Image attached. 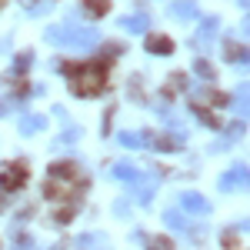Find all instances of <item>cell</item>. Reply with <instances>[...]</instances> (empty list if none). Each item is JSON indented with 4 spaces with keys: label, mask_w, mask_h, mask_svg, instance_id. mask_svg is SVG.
<instances>
[{
    "label": "cell",
    "mask_w": 250,
    "mask_h": 250,
    "mask_svg": "<svg viewBox=\"0 0 250 250\" xmlns=\"http://www.w3.org/2000/svg\"><path fill=\"white\" fill-rule=\"evenodd\" d=\"M47 40L57 43V47H67V50H90L97 47V34L94 27H74V23H60V27H50L47 30Z\"/></svg>",
    "instance_id": "obj_1"
},
{
    "label": "cell",
    "mask_w": 250,
    "mask_h": 250,
    "mask_svg": "<svg viewBox=\"0 0 250 250\" xmlns=\"http://www.w3.org/2000/svg\"><path fill=\"white\" fill-rule=\"evenodd\" d=\"M74 77V94H97L100 83L107 77V63H90V67H77V70H67Z\"/></svg>",
    "instance_id": "obj_2"
},
{
    "label": "cell",
    "mask_w": 250,
    "mask_h": 250,
    "mask_svg": "<svg viewBox=\"0 0 250 250\" xmlns=\"http://www.w3.org/2000/svg\"><path fill=\"white\" fill-rule=\"evenodd\" d=\"M23 180H27V164H10L7 170L0 173V187L3 190H17Z\"/></svg>",
    "instance_id": "obj_3"
},
{
    "label": "cell",
    "mask_w": 250,
    "mask_h": 250,
    "mask_svg": "<svg viewBox=\"0 0 250 250\" xmlns=\"http://www.w3.org/2000/svg\"><path fill=\"white\" fill-rule=\"evenodd\" d=\"M180 207L187 213H207L210 210V200L200 197V193H193V190H187V193H180Z\"/></svg>",
    "instance_id": "obj_4"
},
{
    "label": "cell",
    "mask_w": 250,
    "mask_h": 250,
    "mask_svg": "<svg viewBox=\"0 0 250 250\" xmlns=\"http://www.w3.org/2000/svg\"><path fill=\"white\" fill-rule=\"evenodd\" d=\"M217 27H220V20L217 17H207V20H200V30H197V37H193V43L204 50V47H210L213 43V34H217Z\"/></svg>",
    "instance_id": "obj_5"
},
{
    "label": "cell",
    "mask_w": 250,
    "mask_h": 250,
    "mask_svg": "<svg viewBox=\"0 0 250 250\" xmlns=\"http://www.w3.org/2000/svg\"><path fill=\"white\" fill-rule=\"evenodd\" d=\"M244 184H247V167H244V164L220 177V190H233V187H244Z\"/></svg>",
    "instance_id": "obj_6"
},
{
    "label": "cell",
    "mask_w": 250,
    "mask_h": 250,
    "mask_svg": "<svg viewBox=\"0 0 250 250\" xmlns=\"http://www.w3.org/2000/svg\"><path fill=\"white\" fill-rule=\"evenodd\" d=\"M110 177H114V180H127V184H137V180H140V170H137L134 164L120 160V164H114V170H110Z\"/></svg>",
    "instance_id": "obj_7"
},
{
    "label": "cell",
    "mask_w": 250,
    "mask_h": 250,
    "mask_svg": "<svg viewBox=\"0 0 250 250\" xmlns=\"http://www.w3.org/2000/svg\"><path fill=\"white\" fill-rule=\"evenodd\" d=\"M170 17L173 20H193L197 17V3H193V0H177L170 7Z\"/></svg>",
    "instance_id": "obj_8"
},
{
    "label": "cell",
    "mask_w": 250,
    "mask_h": 250,
    "mask_svg": "<svg viewBox=\"0 0 250 250\" xmlns=\"http://www.w3.org/2000/svg\"><path fill=\"white\" fill-rule=\"evenodd\" d=\"M120 27H124V30H130V34H144V30L150 27V17H147V14H134V17H124V20H120Z\"/></svg>",
    "instance_id": "obj_9"
},
{
    "label": "cell",
    "mask_w": 250,
    "mask_h": 250,
    "mask_svg": "<svg viewBox=\"0 0 250 250\" xmlns=\"http://www.w3.org/2000/svg\"><path fill=\"white\" fill-rule=\"evenodd\" d=\"M43 127H47V117H37V114L20 117V134H40Z\"/></svg>",
    "instance_id": "obj_10"
},
{
    "label": "cell",
    "mask_w": 250,
    "mask_h": 250,
    "mask_svg": "<svg viewBox=\"0 0 250 250\" xmlns=\"http://www.w3.org/2000/svg\"><path fill=\"white\" fill-rule=\"evenodd\" d=\"M77 170L74 164H57V167H50V180H77Z\"/></svg>",
    "instance_id": "obj_11"
},
{
    "label": "cell",
    "mask_w": 250,
    "mask_h": 250,
    "mask_svg": "<svg viewBox=\"0 0 250 250\" xmlns=\"http://www.w3.org/2000/svg\"><path fill=\"white\" fill-rule=\"evenodd\" d=\"M80 7H83V14H90V17H100V14L110 10L107 0H80Z\"/></svg>",
    "instance_id": "obj_12"
},
{
    "label": "cell",
    "mask_w": 250,
    "mask_h": 250,
    "mask_svg": "<svg viewBox=\"0 0 250 250\" xmlns=\"http://www.w3.org/2000/svg\"><path fill=\"white\" fill-rule=\"evenodd\" d=\"M147 50H150V54H170L173 43L167 37H150V40H147Z\"/></svg>",
    "instance_id": "obj_13"
},
{
    "label": "cell",
    "mask_w": 250,
    "mask_h": 250,
    "mask_svg": "<svg viewBox=\"0 0 250 250\" xmlns=\"http://www.w3.org/2000/svg\"><path fill=\"white\" fill-rule=\"evenodd\" d=\"M140 184V180H137ZM154 187H157V180H144L140 187H137V200L140 204H150V193H154Z\"/></svg>",
    "instance_id": "obj_14"
},
{
    "label": "cell",
    "mask_w": 250,
    "mask_h": 250,
    "mask_svg": "<svg viewBox=\"0 0 250 250\" xmlns=\"http://www.w3.org/2000/svg\"><path fill=\"white\" fill-rule=\"evenodd\" d=\"M117 140H120L124 147H144V134H130V130H124Z\"/></svg>",
    "instance_id": "obj_15"
},
{
    "label": "cell",
    "mask_w": 250,
    "mask_h": 250,
    "mask_svg": "<svg viewBox=\"0 0 250 250\" xmlns=\"http://www.w3.org/2000/svg\"><path fill=\"white\" fill-rule=\"evenodd\" d=\"M164 220L170 224L173 230H187V220H184V217H180L177 210H167V213H164Z\"/></svg>",
    "instance_id": "obj_16"
},
{
    "label": "cell",
    "mask_w": 250,
    "mask_h": 250,
    "mask_svg": "<svg viewBox=\"0 0 250 250\" xmlns=\"http://www.w3.org/2000/svg\"><path fill=\"white\" fill-rule=\"evenodd\" d=\"M77 137H80V130H67L63 137H57V144H54V150H67V147H70V144H74Z\"/></svg>",
    "instance_id": "obj_17"
},
{
    "label": "cell",
    "mask_w": 250,
    "mask_h": 250,
    "mask_svg": "<svg viewBox=\"0 0 250 250\" xmlns=\"http://www.w3.org/2000/svg\"><path fill=\"white\" fill-rule=\"evenodd\" d=\"M233 107H237V114H240V117H247V87H240V90H237Z\"/></svg>",
    "instance_id": "obj_18"
},
{
    "label": "cell",
    "mask_w": 250,
    "mask_h": 250,
    "mask_svg": "<svg viewBox=\"0 0 250 250\" xmlns=\"http://www.w3.org/2000/svg\"><path fill=\"white\" fill-rule=\"evenodd\" d=\"M193 70H197V77H210V74H213L207 60H197V67H193Z\"/></svg>",
    "instance_id": "obj_19"
},
{
    "label": "cell",
    "mask_w": 250,
    "mask_h": 250,
    "mask_svg": "<svg viewBox=\"0 0 250 250\" xmlns=\"http://www.w3.org/2000/svg\"><path fill=\"white\" fill-rule=\"evenodd\" d=\"M150 250H173V247L167 244V240H154V244H150Z\"/></svg>",
    "instance_id": "obj_20"
},
{
    "label": "cell",
    "mask_w": 250,
    "mask_h": 250,
    "mask_svg": "<svg viewBox=\"0 0 250 250\" xmlns=\"http://www.w3.org/2000/svg\"><path fill=\"white\" fill-rule=\"evenodd\" d=\"M17 250H34V247H30V244H20V247Z\"/></svg>",
    "instance_id": "obj_21"
},
{
    "label": "cell",
    "mask_w": 250,
    "mask_h": 250,
    "mask_svg": "<svg viewBox=\"0 0 250 250\" xmlns=\"http://www.w3.org/2000/svg\"><path fill=\"white\" fill-rule=\"evenodd\" d=\"M240 7H247V0H240Z\"/></svg>",
    "instance_id": "obj_22"
}]
</instances>
